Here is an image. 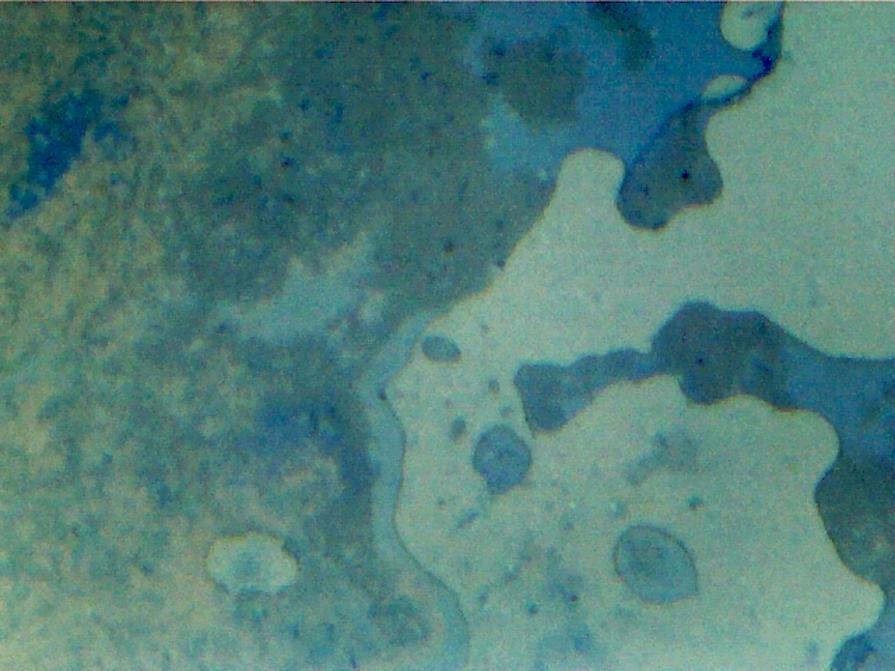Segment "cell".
<instances>
[{
	"label": "cell",
	"instance_id": "277c9868",
	"mask_svg": "<svg viewBox=\"0 0 895 671\" xmlns=\"http://www.w3.org/2000/svg\"><path fill=\"white\" fill-rule=\"evenodd\" d=\"M613 558L619 578L646 603L675 602L695 589L694 567L687 552L657 528H628L618 539Z\"/></svg>",
	"mask_w": 895,
	"mask_h": 671
},
{
	"label": "cell",
	"instance_id": "3957f363",
	"mask_svg": "<svg viewBox=\"0 0 895 671\" xmlns=\"http://www.w3.org/2000/svg\"><path fill=\"white\" fill-rule=\"evenodd\" d=\"M634 350L581 358L568 367L530 366L517 376L527 422L536 431H553L566 424L606 386L637 379Z\"/></svg>",
	"mask_w": 895,
	"mask_h": 671
},
{
	"label": "cell",
	"instance_id": "8992f818",
	"mask_svg": "<svg viewBox=\"0 0 895 671\" xmlns=\"http://www.w3.org/2000/svg\"><path fill=\"white\" fill-rule=\"evenodd\" d=\"M597 17L611 30L627 34L637 27L634 13L618 3H596Z\"/></svg>",
	"mask_w": 895,
	"mask_h": 671
},
{
	"label": "cell",
	"instance_id": "7a4b0ae2",
	"mask_svg": "<svg viewBox=\"0 0 895 671\" xmlns=\"http://www.w3.org/2000/svg\"><path fill=\"white\" fill-rule=\"evenodd\" d=\"M751 333L750 312L688 303L659 329L649 355L655 373L677 377L691 401L715 404L743 394Z\"/></svg>",
	"mask_w": 895,
	"mask_h": 671
},
{
	"label": "cell",
	"instance_id": "6da1fadb",
	"mask_svg": "<svg viewBox=\"0 0 895 671\" xmlns=\"http://www.w3.org/2000/svg\"><path fill=\"white\" fill-rule=\"evenodd\" d=\"M894 472L886 456L841 448L816 490L819 513L842 561L888 591L894 587Z\"/></svg>",
	"mask_w": 895,
	"mask_h": 671
},
{
	"label": "cell",
	"instance_id": "5b68a950",
	"mask_svg": "<svg viewBox=\"0 0 895 671\" xmlns=\"http://www.w3.org/2000/svg\"><path fill=\"white\" fill-rule=\"evenodd\" d=\"M213 577L228 588L252 592H278L296 578L297 564L277 539L248 534L216 543L209 556Z\"/></svg>",
	"mask_w": 895,
	"mask_h": 671
}]
</instances>
